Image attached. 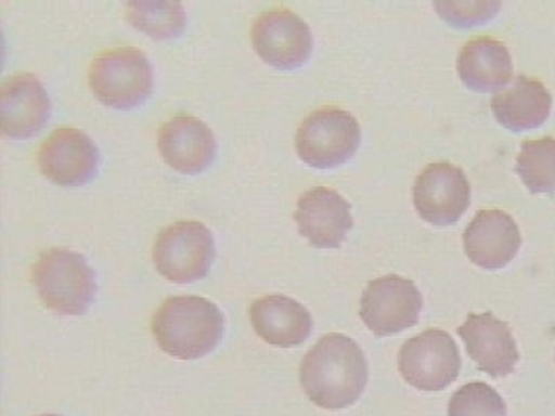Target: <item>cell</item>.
Listing matches in <instances>:
<instances>
[{
	"label": "cell",
	"instance_id": "6da1fadb",
	"mask_svg": "<svg viewBox=\"0 0 555 416\" xmlns=\"http://www.w3.org/2000/svg\"><path fill=\"white\" fill-rule=\"evenodd\" d=\"M369 366L361 347L344 333H330L308 350L300 364V384L318 407H351L363 395Z\"/></svg>",
	"mask_w": 555,
	"mask_h": 416
},
{
	"label": "cell",
	"instance_id": "7a4b0ae2",
	"mask_svg": "<svg viewBox=\"0 0 555 416\" xmlns=\"http://www.w3.org/2000/svg\"><path fill=\"white\" fill-rule=\"evenodd\" d=\"M151 332L166 354L197 360L221 342L224 317L207 298L172 296L154 313Z\"/></svg>",
	"mask_w": 555,
	"mask_h": 416
},
{
	"label": "cell",
	"instance_id": "3957f363",
	"mask_svg": "<svg viewBox=\"0 0 555 416\" xmlns=\"http://www.w3.org/2000/svg\"><path fill=\"white\" fill-rule=\"evenodd\" d=\"M31 283L51 312L82 315L96 296V275L87 259L70 249L51 247L31 266Z\"/></svg>",
	"mask_w": 555,
	"mask_h": 416
},
{
	"label": "cell",
	"instance_id": "277c9868",
	"mask_svg": "<svg viewBox=\"0 0 555 416\" xmlns=\"http://www.w3.org/2000/svg\"><path fill=\"white\" fill-rule=\"evenodd\" d=\"M88 82L102 104L131 109L153 92V67L141 49H106L92 58Z\"/></svg>",
	"mask_w": 555,
	"mask_h": 416
},
{
	"label": "cell",
	"instance_id": "5b68a950",
	"mask_svg": "<svg viewBox=\"0 0 555 416\" xmlns=\"http://www.w3.org/2000/svg\"><path fill=\"white\" fill-rule=\"evenodd\" d=\"M153 261L158 273L172 283L202 281L215 261L211 230L195 220L164 227L154 242Z\"/></svg>",
	"mask_w": 555,
	"mask_h": 416
},
{
	"label": "cell",
	"instance_id": "8992f818",
	"mask_svg": "<svg viewBox=\"0 0 555 416\" xmlns=\"http://www.w3.org/2000/svg\"><path fill=\"white\" fill-rule=\"evenodd\" d=\"M361 144V127L353 115L322 107L300 123L295 139L298 158L312 168H335L353 158Z\"/></svg>",
	"mask_w": 555,
	"mask_h": 416
},
{
	"label": "cell",
	"instance_id": "52a82bcc",
	"mask_svg": "<svg viewBox=\"0 0 555 416\" xmlns=\"http://www.w3.org/2000/svg\"><path fill=\"white\" fill-rule=\"evenodd\" d=\"M422 310L423 296L413 281L386 275L364 288L359 313L376 337H390L413 327Z\"/></svg>",
	"mask_w": 555,
	"mask_h": 416
},
{
	"label": "cell",
	"instance_id": "ba28073f",
	"mask_svg": "<svg viewBox=\"0 0 555 416\" xmlns=\"http://www.w3.org/2000/svg\"><path fill=\"white\" fill-rule=\"evenodd\" d=\"M251 46L259 58L275 68L302 67L312 55L314 39L307 22L285 6L263 10L251 26Z\"/></svg>",
	"mask_w": 555,
	"mask_h": 416
},
{
	"label": "cell",
	"instance_id": "9c48e42d",
	"mask_svg": "<svg viewBox=\"0 0 555 416\" xmlns=\"http://www.w3.org/2000/svg\"><path fill=\"white\" fill-rule=\"evenodd\" d=\"M402 378L422 391H442L459 378L462 360L449 333L429 329L403 344L398 359Z\"/></svg>",
	"mask_w": 555,
	"mask_h": 416
},
{
	"label": "cell",
	"instance_id": "30bf717a",
	"mask_svg": "<svg viewBox=\"0 0 555 416\" xmlns=\"http://www.w3.org/2000/svg\"><path fill=\"white\" fill-rule=\"evenodd\" d=\"M413 205L429 224H456L469 207L468 178L447 161L431 164L413 183Z\"/></svg>",
	"mask_w": 555,
	"mask_h": 416
},
{
	"label": "cell",
	"instance_id": "8fae6325",
	"mask_svg": "<svg viewBox=\"0 0 555 416\" xmlns=\"http://www.w3.org/2000/svg\"><path fill=\"white\" fill-rule=\"evenodd\" d=\"M38 168L61 187H78L94 178L98 148L94 141L75 127H59L38 148Z\"/></svg>",
	"mask_w": 555,
	"mask_h": 416
},
{
	"label": "cell",
	"instance_id": "7c38bea8",
	"mask_svg": "<svg viewBox=\"0 0 555 416\" xmlns=\"http://www.w3.org/2000/svg\"><path fill=\"white\" fill-rule=\"evenodd\" d=\"M298 232L320 249L341 246L353 227L351 205L330 187H314L300 195L295 210Z\"/></svg>",
	"mask_w": 555,
	"mask_h": 416
},
{
	"label": "cell",
	"instance_id": "4fadbf2b",
	"mask_svg": "<svg viewBox=\"0 0 555 416\" xmlns=\"http://www.w3.org/2000/svg\"><path fill=\"white\" fill-rule=\"evenodd\" d=\"M51 102L31 73L9 76L0 90V131L10 139H29L48 123Z\"/></svg>",
	"mask_w": 555,
	"mask_h": 416
},
{
	"label": "cell",
	"instance_id": "5bb4252c",
	"mask_svg": "<svg viewBox=\"0 0 555 416\" xmlns=\"http://www.w3.org/2000/svg\"><path fill=\"white\" fill-rule=\"evenodd\" d=\"M459 335L464 339L469 359L481 372L493 378H505L515 372L520 359L517 342L507 323L493 313H469L466 323L460 325Z\"/></svg>",
	"mask_w": 555,
	"mask_h": 416
},
{
	"label": "cell",
	"instance_id": "9a60e30c",
	"mask_svg": "<svg viewBox=\"0 0 555 416\" xmlns=\"http://www.w3.org/2000/svg\"><path fill=\"white\" fill-rule=\"evenodd\" d=\"M517 222L503 210H479L464 232V249L474 265L498 271L517 257L520 249Z\"/></svg>",
	"mask_w": 555,
	"mask_h": 416
},
{
	"label": "cell",
	"instance_id": "2e32d148",
	"mask_svg": "<svg viewBox=\"0 0 555 416\" xmlns=\"http://www.w3.org/2000/svg\"><path fill=\"white\" fill-rule=\"evenodd\" d=\"M217 151L215 134L193 115H176L158 131V152L163 160L180 173L205 170Z\"/></svg>",
	"mask_w": 555,
	"mask_h": 416
},
{
	"label": "cell",
	"instance_id": "e0dca14e",
	"mask_svg": "<svg viewBox=\"0 0 555 416\" xmlns=\"http://www.w3.org/2000/svg\"><path fill=\"white\" fill-rule=\"evenodd\" d=\"M249 322L259 339L291 349L307 341L312 332V315L302 303L287 296H263L249 308Z\"/></svg>",
	"mask_w": 555,
	"mask_h": 416
},
{
	"label": "cell",
	"instance_id": "ac0fdd59",
	"mask_svg": "<svg viewBox=\"0 0 555 416\" xmlns=\"http://www.w3.org/2000/svg\"><path fill=\"white\" fill-rule=\"evenodd\" d=\"M456 70L469 90L491 94L513 78V58L501 41L479 36L460 49Z\"/></svg>",
	"mask_w": 555,
	"mask_h": 416
},
{
	"label": "cell",
	"instance_id": "d6986e66",
	"mask_svg": "<svg viewBox=\"0 0 555 416\" xmlns=\"http://www.w3.org/2000/svg\"><path fill=\"white\" fill-rule=\"evenodd\" d=\"M491 112L508 131H530L546 123L552 112V94L537 78L517 76L511 88L493 95Z\"/></svg>",
	"mask_w": 555,
	"mask_h": 416
},
{
	"label": "cell",
	"instance_id": "ffe728a7",
	"mask_svg": "<svg viewBox=\"0 0 555 416\" xmlns=\"http://www.w3.org/2000/svg\"><path fill=\"white\" fill-rule=\"evenodd\" d=\"M125 18L137 29L154 39H170L182 34L185 28V12L182 2H127Z\"/></svg>",
	"mask_w": 555,
	"mask_h": 416
},
{
	"label": "cell",
	"instance_id": "44dd1931",
	"mask_svg": "<svg viewBox=\"0 0 555 416\" xmlns=\"http://www.w3.org/2000/svg\"><path fill=\"white\" fill-rule=\"evenodd\" d=\"M517 173L528 191L555 193V139L525 141L517 156Z\"/></svg>",
	"mask_w": 555,
	"mask_h": 416
},
{
	"label": "cell",
	"instance_id": "7402d4cb",
	"mask_svg": "<svg viewBox=\"0 0 555 416\" xmlns=\"http://www.w3.org/2000/svg\"><path fill=\"white\" fill-rule=\"evenodd\" d=\"M449 416H507V405L491 386L472 381L450 399Z\"/></svg>",
	"mask_w": 555,
	"mask_h": 416
},
{
	"label": "cell",
	"instance_id": "603a6c76",
	"mask_svg": "<svg viewBox=\"0 0 555 416\" xmlns=\"http://www.w3.org/2000/svg\"><path fill=\"white\" fill-rule=\"evenodd\" d=\"M435 6L442 18L449 20L454 26L481 24L495 16V12L501 9L499 2H437Z\"/></svg>",
	"mask_w": 555,
	"mask_h": 416
},
{
	"label": "cell",
	"instance_id": "cb8c5ba5",
	"mask_svg": "<svg viewBox=\"0 0 555 416\" xmlns=\"http://www.w3.org/2000/svg\"><path fill=\"white\" fill-rule=\"evenodd\" d=\"M41 416H57V415H41Z\"/></svg>",
	"mask_w": 555,
	"mask_h": 416
}]
</instances>
